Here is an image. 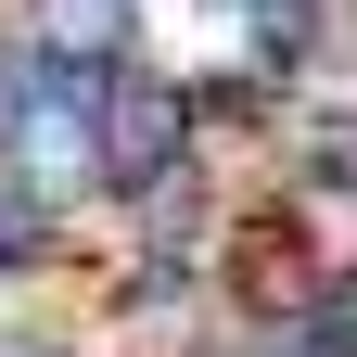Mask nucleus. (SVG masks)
<instances>
[{"instance_id":"nucleus-5","label":"nucleus","mask_w":357,"mask_h":357,"mask_svg":"<svg viewBox=\"0 0 357 357\" xmlns=\"http://www.w3.org/2000/svg\"><path fill=\"white\" fill-rule=\"evenodd\" d=\"M243 13H306V0H243Z\"/></svg>"},{"instance_id":"nucleus-2","label":"nucleus","mask_w":357,"mask_h":357,"mask_svg":"<svg viewBox=\"0 0 357 357\" xmlns=\"http://www.w3.org/2000/svg\"><path fill=\"white\" fill-rule=\"evenodd\" d=\"M38 13V64H115L128 52V0H26Z\"/></svg>"},{"instance_id":"nucleus-3","label":"nucleus","mask_w":357,"mask_h":357,"mask_svg":"<svg viewBox=\"0 0 357 357\" xmlns=\"http://www.w3.org/2000/svg\"><path fill=\"white\" fill-rule=\"evenodd\" d=\"M38 255V204H0V268H26Z\"/></svg>"},{"instance_id":"nucleus-1","label":"nucleus","mask_w":357,"mask_h":357,"mask_svg":"<svg viewBox=\"0 0 357 357\" xmlns=\"http://www.w3.org/2000/svg\"><path fill=\"white\" fill-rule=\"evenodd\" d=\"M89 178H115V192H178L192 178V89L153 77V64H102V89H89Z\"/></svg>"},{"instance_id":"nucleus-4","label":"nucleus","mask_w":357,"mask_h":357,"mask_svg":"<svg viewBox=\"0 0 357 357\" xmlns=\"http://www.w3.org/2000/svg\"><path fill=\"white\" fill-rule=\"evenodd\" d=\"M26 64L38 52H0V128H13V102H26Z\"/></svg>"},{"instance_id":"nucleus-6","label":"nucleus","mask_w":357,"mask_h":357,"mask_svg":"<svg viewBox=\"0 0 357 357\" xmlns=\"http://www.w3.org/2000/svg\"><path fill=\"white\" fill-rule=\"evenodd\" d=\"M0 357H64V344H0Z\"/></svg>"}]
</instances>
